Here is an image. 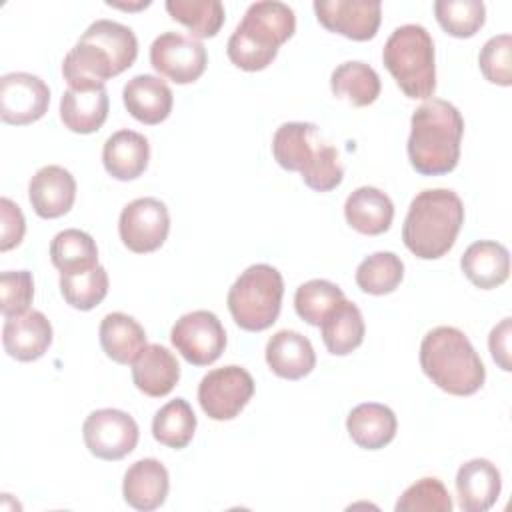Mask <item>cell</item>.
<instances>
[{"label": "cell", "instance_id": "6da1fadb", "mask_svg": "<svg viewBox=\"0 0 512 512\" xmlns=\"http://www.w3.org/2000/svg\"><path fill=\"white\" fill-rule=\"evenodd\" d=\"M464 118L458 108L440 98H428L410 118L408 160L422 176L452 172L460 160Z\"/></svg>", "mask_w": 512, "mask_h": 512}, {"label": "cell", "instance_id": "7a4b0ae2", "mask_svg": "<svg viewBox=\"0 0 512 512\" xmlns=\"http://www.w3.org/2000/svg\"><path fill=\"white\" fill-rule=\"evenodd\" d=\"M464 224V204L454 190H422L410 202L402 226L404 246L422 260L442 258Z\"/></svg>", "mask_w": 512, "mask_h": 512}, {"label": "cell", "instance_id": "3957f363", "mask_svg": "<svg viewBox=\"0 0 512 512\" xmlns=\"http://www.w3.org/2000/svg\"><path fill=\"white\" fill-rule=\"evenodd\" d=\"M294 30L296 16L288 4L276 0L254 2L228 38V58L240 70H264L276 58L278 48L292 38Z\"/></svg>", "mask_w": 512, "mask_h": 512}, {"label": "cell", "instance_id": "277c9868", "mask_svg": "<svg viewBox=\"0 0 512 512\" xmlns=\"http://www.w3.org/2000/svg\"><path fill=\"white\" fill-rule=\"evenodd\" d=\"M420 366L432 384L454 396H470L486 380L478 352L454 326H436L422 338Z\"/></svg>", "mask_w": 512, "mask_h": 512}, {"label": "cell", "instance_id": "5b68a950", "mask_svg": "<svg viewBox=\"0 0 512 512\" xmlns=\"http://www.w3.org/2000/svg\"><path fill=\"white\" fill-rule=\"evenodd\" d=\"M382 62L398 88L412 100H428L436 90L434 42L420 24L398 26L386 40Z\"/></svg>", "mask_w": 512, "mask_h": 512}, {"label": "cell", "instance_id": "8992f818", "mask_svg": "<svg viewBox=\"0 0 512 512\" xmlns=\"http://www.w3.org/2000/svg\"><path fill=\"white\" fill-rule=\"evenodd\" d=\"M282 296V274L270 264H252L230 286L226 304L242 330L262 332L276 322Z\"/></svg>", "mask_w": 512, "mask_h": 512}, {"label": "cell", "instance_id": "52a82bcc", "mask_svg": "<svg viewBox=\"0 0 512 512\" xmlns=\"http://www.w3.org/2000/svg\"><path fill=\"white\" fill-rule=\"evenodd\" d=\"M254 394L252 374L236 364L210 370L198 384V402L212 420H232Z\"/></svg>", "mask_w": 512, "mask_h": 512}, {"label": "cell", "instance_id": "ba28073f", "mask_svg": "<svg viewBox=\"0 0 512 512\" xmlns=\"http://www.w3.org/2000/svg\"><path fill=\"white\" fill-rule=\"evenodd\" d=\"M170 340L176 352L194 366L216 362L226 348L224 326L210 310H194L180 316L170 330Z\"/></svg>", "mask_w": 512, "mask_h": 512}, {"label": "cell", "instance_id": "9c48e42d", "mask_svg": "<svg viewBox=\"0 0 512 512\" xmlns=\"http://www.w3.org/2000/svg\"><path fill=\"white\" fill-rule=\"evenodd\" d=\"M84 444L100 460H120L138 444L136 420L118 408H100L88 414L82 424Z\"/></svg>", "mask_w": 512, "mask_h": 512}, {"label": "cell", "instance_id": "30bf717a", "mask_svg": "<svg viewBox=\"0 0 512 512\" xmlns=\"http://www.w3.org/2000/svg\"><path fill=\"white\" fill-rule=\"evenodd\" d=\"M170 232V214L158 198H136L120 212L118 234L122 244L136 252L148 254L158 250Z\"/></svg>", "mask_w": 512, "mask_h": 512}, {"label": "cell", "instance_id": "8fae6325", "mask_svg": "<svg viewBox=\"0 0 512 512\" xmlns=\"http://www.w3.org/2000/svg\"><path fill=\"white\" fill-rule=\"evenodd\" d=\"M150 64L168 80L190 84L204 74L208 54L200 40L178 32H164L150 46Z\"/></svg>", "mask_w": 512, "mask_h": 512}, {"label": "cell", "instance_id": "7c38bea8", "mask_svg": "<svg viewBox=\"0 0 512 512\" xmlns=\"http://www.w3.org/2000/svg\"><path fill=\"white\" fill-rule=\"evenodd\" d=\"M50 88L30 72H10L0 78V118L12 126H26L48 112Z\"/></svg>", "mask_w": 512, "mask_h": 512}, {"label": "cell", "instance_id": "4fadbf2b", "mask_svg": "<svg viewBox=\"0 0 512 512\" xmlns=\"http://www.w3.org/2000/svg\"><path fill=\"white\" fill-rule=\"evenodd\" d=\"M314 12L326 30L356 42L374 38L382 20V4L370 0H316Z\"/></svg>", "mask_w": 512, "mask_h": 512}, {"label": "cell", "instance_id": "5bb4252c", "mask_svg": "<svg viewBox=\"0 0 512 512\" xmlns=\"http://www.w3.org/2000/svg\"><path fill=\"white\" fill-rule=\"evenodd\" d=\"M320 130L312 122H284L272 138L274 160L288 172L304 174L322 154Z\"/></svg>", "mask_w": 512, "mask_h": 512}, {"label": "cell", "instance_id": "9a60e30c", "mask_svg": "<svg viewBox=\"0 0 512 512\" xmlns=\"http://www.w3.org/2000/svg\"><path fill=\"white\" fill-rule=\"evenodd\" d=\"M118 74L122 72L114 58L84 34L62 60V76L68 82V88H98Z\"/></svg>", "mask_w": 512, "mask_h": 512}, {"label": "cell", "instance_id": "2e32d148", "mask_svg": "<svg viewBox=\"0 0 512 512\" xmlns=\"http://www.w3.org/2000/svg\"><path fill=\"white\" fill-rule=\"evenodd\" d=\"M28 200L40 218H60L70 212L76 200V180L58 164L42 166L30 178Z\"/></svg>", "mask_w": 512, "mask_h": 512}, {"label": "cell", "instance_id": "e0dca14e", "mask_svg": "<svg viewBox=\"0 0 512 512\" xmlns=\"http://www.w3.org/2000/svg\"><path fill=\"white\" fill-rule=\"evenodd\" d=\"M2 344L10 358L34 362L42 358L52 344V324L40 310H28L20 316L6 318Z\"/></svg>", "mask_w": 512, "mask_h": 512}, {"label": "cell", "instance_id": "ac0fdd59", "mask_svg": "<svg viewBox=\"0 0 512 512\" xmlns=\"http://www.w3.org/2000/svg\"><path fill=\"white\" fill-rule=\"evenodd\" d=\"M502 490L500 470L486 458H472L456 472L458 506L464 512L490 510Z\"/></svg>", "mask_w": 512, "mask_h": 512}, {"label": "cell", "instance_id": "d6986e66", "mask_svg": "<svg viewBox=\"0 0 512 512\" xmlns=\"http://www.w3.org/2000/svg\"><path fill=\"white\" fill-rule=\"evenodd\" d=\"M170 488L166 466L156 458L136 460L124 474L122 496L128 506L140 512L156 510L164 504Z\"/></svg>", "mask_w": 512, "mask_h": 512}, {"label": "cell", "instance_id": "ffe728a7", "mask_svg": "<svg viewBox=\"0 0 512 512\" xmlns=\"http://www.w3.org/2000/svg\"><path fill=\"white\" fill-rule=\"evenodd\" d=\"M122 100L132 118L142 124L154 126L164 122L174 104L170 86L152 74H138L124 84Z\"/></svg>", "mask_w": 512, "mask_h": 512}, {"label": "cell", "instance_id": "44dd1931", "mask_svg": "<svg viewBox=\"0 0 512 512\" xmlns=\"http://www.w3.org/2000/svg\"><path fill=\"white\" fill-rule=\"evenodd\" d=\"M132 380L142 394L162 398L178 384L180 364L168 348L160 344H146L132 362Z\"/></svg>", "mask_w": 512, "mask_h": 512}, {"label": "cell", "instance_id": "7402d4cb", "mask_svg": "<svg viewBox=\"0 0 512 512\" xmlns=\"http://www.w3.org/2000/svg\"><path fill=\"white\" fill-rule=\"evenodd\" d=\"M150 160V144L144 134L134 130H118L104 142L102 164L106 172L122 182L136 180L144 174Z\"/></svg>", "mask_w": 512, "mask_h": 512}, {"label": "cell", "instance_id": "603a6c76", "mask_svg": "<svg viewBox=\"0 0 512 512\" xmlns=\"http://www.w3.org/2000/svg\"><path fill=\"white\" fill-rule=\"evenodd\" d=\"M266 364L284 380H300L316 366V354L306 336L296 330H278L266 342Z\"/></svg>", "mask_w": 512, "mask_h": 512}, {"label": "cell", "instance_id": "cb8c5ba5", "mask_svg": "<svg viewBox=\"0 0 512 512\" xmlns=\"http://www.w3.org/2000/svg\"><path fill=\"white\" fill-rule=\"evenodd\" d=\"M108 92L98 88H68L60 98V120L76 134H92L102 128L108 118Z\"/></svg>", "mask_w": 512, "mask_h": 512}, {"label": "cell", "instance_id": "d4e9b609", "mask_svg": "<svg viewBox=\"0 0 512 512\" xmlns=\"http://www.w3.org/2000/svg\"><path fill=\"white\" fill-rule=\"evenodd\" d=\"M460 268L476 288L492 290L508 280L510 254L500 242L478 240L464 250Z\"/></svg>", "mask_w": 512, "mask_h": 512}, {"label": "cell", "instance_id": "484cf974", "mask_svg": "<svg viewBox=\"0 0 512 512\" xmlns=\"http://www.w3.org/2000/svg\"><path fill=\"white\" fill-rule=\"evenodd\" d=\"M346 430L356 446L364 450H380L394 440L398 420L386 404L364 402L350 410Z\"/></svg>", "mask_w": 512, "mask_h": 512}, {"label": "cell", "instance_id": "4316f807", "mask_svg": "<svg viewBox=\"0 0 512 512\" xmlns=\"http://www.w3.org/2000/svg\"><path fill=\"white\" fill-rule=\"evenodd\" d=\"M346 222L360 234H384L394 218V204L386 192L374 186L356 188L344 204Z\"/></svg>", "mask_w": 512, "mask_h": 512}, {"label": "cell", "instance_id": "83f0119b", "mask_svg": "<svg viewBox=\"0 0 512 512\" xmlns=\"http://www.w3.org/2000/svg\"><path fill=\"white\" fill-rule=\"evenodd\" d=\"M100 346L118 364H132L146 346V332L132 316L110 312L100 322Z\"/></svg>", "mask_w": 512, "mask_h": 512}, {"label": "cell", "instance_id": "f1b7e54d", "mask_svg": "<svg viewBox=\"0 0 512 512\" xmlns=\"http://www.w3.org/2000/svg\"><path fill=\"white\" fill-rule=\"evenodd\" d=\"M320 328L324 346L334 356H346L354 352L362 344L366 332L360 308L346 298L328 312Z\"/></svg>", "mask_w": 512, "mask_h": 512}, {"label": "cell", "instance_id": "f546056e", "mask_svg": "<svg viewBox=\"0 0 512 512\" xmlns=\"http://www.w3.org/2000/svg\"><path fill=\"white\" fill-rule=\"evenodd\" d=\"M330 90L336 98L346 100L352 106H368L380 96V76L372 66L360 60H348L338 64L330 74Z\"/></svg>", "mask_w": 512, "mask_h": 512}, {"label": "cell", "instance_id": "4dcf8cb0", "mask_svg": "<svg viewBox=\"0 0 512 512\" xmlns=\"http://www.w3.org/2000/svg\"><path fill=\"white\" fill-rule=\"evenodd\" d=\"M50 260L60 270V274L84 272L98 266V248L88 232L68 228L52 238Z\"/></svg>", "mask_w": 512, "mask_h": 512}, {"label": "cell", "instance_id": "1f68e13d", "mask_svg": "<svg viewBox=\"0 0 512 512\" xmlns=\"http://www.w3.org/2000/svg\"><path fill=\"white\" fill-rule=\"evenodd\" d=\"M196 432V414L184 398H174L164 404L152 420V436L162 446L180 450L186 448Z\"/></svg>", "mask_w": 512, "mask_h": 512}, {"label": "cell", "instance_id": "d6a6232c", "mask_svg": "<svg viewBox=\"0 0 512 512\" xmlns=\"http://www.w3.org/2000/svg\"><path fill=\"white\" fill-rule=\"evenodd\" d=\"M166 10L172 20L184 24L196 40L216 36L226 16L220 0H168Z\"/></svg>", "mask_w": 512, "mask_h": 512}, {"label": "cell", "instance_id": "836d02e7", "mask_svg": "<svg viewBox=\"0 0 512 512\" xmlns=\"http://www.w3.org/2000/svg\"><path fill=\"white\" fill-rule=\"evenodd\" d=\"M404 278V264L394 252H374L356 268V284L362 292L384 296L394 292Z\"/></svg>", "mask_w": 512, "mask_h": 512}, {"label": "cell", "instance_id": "e575fe53", "mask_svg": "<svg viewBox=\"0 0 512 512\" xmlns=\"http://www.w3.org/2000/svg\"><path fill=\"white\" fill-rule=\"evenodd\" d=\"M60 292L66 304L76 310H92L108 294V272L104 266H94L84 272L60 274Z\"/></svg>", "mask_w": 512, "mask_h": 512}, {"label": "cell", "instance_id": "d590c367", "mask_svg": "<svg viewBox=\"0 0 512 512\" xmlns=\"http://www.w3.org/2000/svg\"><path fill=\"white\" fill-rule=\"evenodd\" d=\"M344 300V292L330 280H308L294 294L296 314L310 326H320L328 312Z\"/></svg>", "mask_w": 512, "mask_h": 512}, {"label": "cell", "instance_id": "8d00e7d4", "mask_svg": "<svg viewBox=\"0 0 512 512\" xmlns=\"http://www.w3.org/2000/svg\"><path fill=\"white\" fill-rule=\"evenodd\" d=\"M434 14L446 34L470 38L484 26L486 6L482 0H438Z\"/></svg>", "mask_w": 512, "mask_h": 512}, {"label": "cell", "instance_id": "74e56055", "mask_svg": "<svg viewBox=\"0 0 512 512\" xmlns=\"http://www.w3.org/2000/svg\"><path fill=\"white\" fill-rule=\"evenodd\" d=\"M84 36L98 42L116 62L118 70L130 68L138 56V40L132 28L114 20H96L86 30Z\"/></svg>", "mask_w": 512, "mask_h": 512}, {"label": "cell", "instance_id": "f35d334b", "mask_svg": "<svg viewBox=\"0 0 512 512\" xmlns=\"http://www.w3.org/2000/svg\"><path fill=\"white\" fill-rule=\"evenodd\" d=\"M396 512H452V498L442 480L426 476L408 486L398 498Z\"/></svg>", "mask_w": 512, "mask_h": 512}, {"label": "cell", "instance_id": "ab89813d", "mask_svg": "<svg viewBox=\"0 0 512 512\" xmlns=\"http://www.w3.org/2000/svg\"><path fill=\"white\" fill-rule=\"evenodd\" d=\"M480 72L484 78L498 86L512 84V36L498 34L492 36L480 50L478 56Z\"/></svg>", "mask_w": 512, "mask_h": 512}, {"label": "cell", "instance_id": "60d3db41", "mask_svg": "<svg viewBox=\"0 0 512 512\" xmlns=\"http://www.w3.org/2000/svg\"><path fill=\"white\" fill-rule=\"evenodd\" d=\"M34 298V278L28 270H6L0 274V310L4 318L28 312Z\"/></svg>", "mask_w": 512, "mask_h": 512}, {"label": "cell", "instance_id": "b9f144b4", "mask_svg": "<svg viewBox=\"0 0 512 512\" xmlns=\"http://www.w3.org/2000/svg\"><path fill=\"white\" fill-rule=\"evenodd\" d=\"M300 176H302L304 184L316 192L334 190L344 178V166L340 162L338 150L334 146L326 144L320 158Z\"/></svg>", "mask_w": 512, "mask_h": 512}, {"label": "cell", "instance_id": "7bdbcfd3", "mask_svg": "<svg viewBox=\"0 0 512 512\" xmlns=\"http://www.w3.org/2000/svg\"><path fill=\"white\" fill-rule=\"evenodd\" d=\"M26 232L24 214L10 198H0V252L16 248Z\"/></svg>", "mask_w": 512, "mask_h": 512}, {"label": "cell", "instance_id": "ee69618b", "mask_svg": "<svg viewBox=\"0 0 512 512\" xmlns=\"http://www.w3.org/2000/svg\"><path fill=\"white\" fill-rule=\"evenodd\" d=\"M510 334H512V320L502 318L488 336V348L494 362L504 370L510 372Z\"/></svg>", "mask_w": 512, "mask_h": 512}, {"label": "cell", "instance_id": "f6af8a7d", "mask_svg": "<svg viewBox=\"0 0 512 512\" xmlns=\"http://www.w3.org/2000/svg\"><path fill=\"white\" fill-rule=\"evenodd\" d=\"M108 6H116V8H122V10H138V8H146L148 4H150V0H146V2H138V4H120V2H106Z\"/></svg>", "mask_w": 512, "mask_h": 512}]
</instances>
